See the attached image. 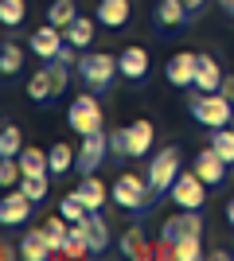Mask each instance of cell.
Instances as JSON below:
<instances>
[{
	"mask_svg": "<svg viewBox=\"0 0 234 261\" xmlns=\"http://www.w3.org/2000/svg\"><path fill=\"white\" fill-rule=\"evenodd\" d=\"M28 98H32L35 106H51V101H55V82H51V70H47V63L39 66L32 78H28Z\"/></svg>",
	"mask_w": 234,
	"mask_h": 261,
	"instance_id": "obj_21",
	"label": "cell"
},
{
	"mask_svg": "<svg viewBox=\"0 0 234 261\" xmlns=\"http://www.w3.org/2000/svg\"><path fill=\"white\" fill-rule=\"evenodd\" d=\"M59 215H67L70 222H82V218H86L90 211H86V203H82V199H78L74 191H70V195L63 199V203H59Z\"/></svg>",
	"mask_w": 234,
	"mask_h": 261,
	"instance_id": "obj_36",
	"label": "cell"
},
{
	"mask_svg": "<svg viewBox=\"0 0 234 261\" xmlns=\"http://www.w3.org/2000/svg\"><path fill=\"white\" fill-rule=\"evenodd\" d=\"M223 66H219V59H211V55H199V70H195V90L199 94H219V86H223Z\"/></svg>",
	"mask_w": 234,
	"mask_h": 261,
	"instance_id": "obj_18",
	"label": "cell"
},
{
	"mask_svg": "<svg viewBox=\"0 0 234 261\" xmlns=\"http://www.w3.org/2000/svg\"><path fill=\"white\" fill-rule=\"evenodd\" d=\"M70 230L82 234V238L90 242V250H94V253H106V250H110V242H113L110 238V226H106V218H101V211H90V215L82 218V222H74Z\"/></svg>",
	"mask_w": 234,
	"mask_h": 261,
	"instance_id": "obj_9",
	"label": "cell"
},
{
	"mask_svg": "<svg viewBox=\"0 0 234 261\" xmlns=\"http://www.w3.org/2000/svg\"><path fill=\"white\" fill-rule=\"evenodd\" d=\"M179 160H184V156H179L176 144H164V148L148 160V191H152V207H156V199H160V195H168V191H172L176 175L184 172V168H179Z\"/></svg>",
	"mask_w": 234,
	"mask_h": 261,
	"instance_id": "obj_2",
	"label": "cell"
},
{
	"mask_svg": "<svg viewBox=\"0 0 234 261\" xmlns=\"http://www.w3.org/2000/svg\"><path fill=\"white\" fill-rule=\"evenodd\" d=\"M117 66H121V78L141 82V78L148 74V51L145 47H125V51L117 55Z\"/></svg>",
	"mask_w": 234,
	"mask_h": 261,
	"instance_id": "obj_19",
	"label": "cell"
},
{
	"mask_svg": "<svg viewBox=\"0 0 234 261\" xmlns=\"http://www.w3.org/2000/svg\"><path fill=\"white\" fill-rule=\"evenodd\" d=\"M156 141V129H152V121H133L129 129H125V156L129 160H141V156H148V148H152Z\"/></svg>",
	"mask_w": 234,
	"mask_h": 261,
	"instance_id": "obj_13",
	"label": "cell"
},
{
	"mask_svg": "<svg viewBox=\"0 0 234 261\" xmlns=\"http://www.w3.org/2000/svg\"><path fill=\"white\" fill-rule=\"evenodd\" d=\"M43 230H47V238H51V246H55V253H59V250H63V242L70 238V218H67V215L47 218V222H43Z\"/></svg>",
	"mask_w": 234,
	"mask_h": 261,
	"instance_id": "obj_28",
	"label": "cell"
},
{
	"mask_svg": "<svg viewBox=\"0 0 234 261\" xmlns=\"http://www.w3.org/2000/svg\"><path fill=\"white\" fill-rule=\"evenodd\" d=\"M0 257H4V261L20 257V246H16V242H12V238H4V242H0Z\"/></svg>",
	"mask_w": 234,
	"mask_h": 261,
	"instance_id": "obj_38",
	"label": "cell"
},
{
	"mask_svg": "<svg viewBox=\"0 0 234 261\" xmlns=\"http://www.w3.org/2000/svg\"><path fill=\"white\" fill-rule=\"evenodd\" d=\"M20 257H23V261H47V257H55V246H51V238H47L43 226L23 230V238H20Z\"/></svg>",
	"mask_w": 234,
	"mask_h": 261,
	"instance_id": "obj_14",
	"label": "cell"
},
{
	"mask_svg": "<svg viewBox=\"0 0 234 261\" xmlns=\"http://www.w3.org/2000/svg\"><path fill=\"white\" fill-rule=\"evenodd\" d=\"M47 63V70H51V82H55V98L67 90V82H70V66L67 63H59V59H43Z\"/></svg>",
	"mask_w": 234,
	"mask_h": 261,
	"instance_id": "obj_35",
	"label": "cell"
},
{
	"mask_svg": "<svg viewBox=\"0 0 234 261\" xmlns=\"http://www.w3.org/2000/svg\"><path fill=\"white\" fill-rule=\"evenodd\" d=\"M219 94H226V98L234 101V74H226V78H223V86H219Z\"/></svg>",
	"mask_w": 234,
	"mask_h": 261,
	"instance_id": "obj_39",
	"label": "cell"
},
{
	"mask_svg": "<svg viewBox=\"0 0 234 261\" xmlns=\"http://www.w3.org/2000/svg\"><path fill=\"white\" fill-rule=\"evenodd\" d=\"M51 175H63V172H70V168H74L78 164V152L74 148H70V144H63V141H55L51 144Z\"/></svg>",
	"mask_w": 234,
	"mask_h": 261,
	"instance_id": "obj_25",
	"label": "cell"
},
{
	"mask_svg": "<svg viewBox=\"0 0 234 261\" xmlns=\"http://www.w3.org/2000/svg\"><path fill=\"white\" fill-rule=\"evenodd\" d=\"M110 199H113L121 211H133V215L152 211V191H148V179H141V175H133V172H125V175H117V179H113Z\"/></svg>",
	"mask_w": 234,
	"mask_h": 261,
	"instance_id": "obj_3",
	"label": "cell"
},
{
	"mask_svg": "<svg viewBox=\"0 0 234 261\" xmlns=\"http://www.w3.org/2000/svg\"><path fill=\"white\" fill-rule=\"evenodd\" d=\"M203 257V246H199V234H188V238L176 242V261H199Z\"/></svg>",
	"mask_w": 234,
	"mask_h": 261,
	"instance_id": "obj_33",
	"label": "cell"
},
{
	"mask_svg": "<svg viewBox=\"0 0 234 261\" xmlns=\"http://www.w3.org/2000/svg\"><path fill=\"white\" fill-rule=\"evenodd\" d=\"M20 168H23V175H51V156H47L43 148H32V144H23V152H20Z\"/></svg>",
	"mask_w": 234,
	"mask_h": 261,
	"instance_id": "obj_23",
	"label": "cell"
},
{
	"mask_svg": "<svg viewBox=\"0 0 234 261\" xmlns=\"http://www.w3.org/2000/svg\"><path fill=\"white\" fill-rule=\"evenodd\" d=\"M106 152H110V137H106V133H86V137H82V148H78V172L82 175H94L101 168V164H106Z\"/></svg>",
	"mask_w": 234,
	"mask_h": 261,
	"instance_id": "obj_7",
	"label": "cell"
},
{
	"mask_svg": "<svg viewBox=\"0 0 234 261\" xmlns=\"http://www.w3.org/2000/svg\"><path fill=\"white\" fill-rule=\"evenodd\" d=\"M20 179H23L20 156H4L0 160V187H20Z\"/></svg>",
	"mask_w": 234,
	"mask_h": 261,
	"instance_id": "obj_31",
	"label": "cell"
},
{
	"mask_svg": "<svg viewBox=\"0 0 234 261\" xmlns=\"http://www.w3.org/2000/svg\"><path fill=\"white\" fill-rule=\"evenodd\" d=\"M101 101L94 98V90H82V98L70 101L67 109V125L78 133V137H86V133H101Z\"/></svg>",
	"mask_w": 234,
	"mask_h": 261,
	"instance_id": "obj_5",
	"label": "cell"
},
{
	"mask_svg": "<svg viewBox=\"0 0 234 261\" xmlns=\"http://www.w3.org/2000/svg\"><path fill=\"white\" fill-rule=\"evenodd\" d=\"M191 168H195V175H199L207 187H219V184L226 179V168H230V164H226L223 156H219L211 144H207V148H203V152L191 160Z\"/></svg>",
	"mask_w": 234,
	"mask_h": 261,
	"instance_id": "obj_12",
	"label": "cell"
},
{
	"mask_svg": "<svg viewBox=\"0 0 234 261\" xmlns=\"http://www.w3.org/2000/svg\"><path fill=\"white\" fill-rule=\"evenodd\" d=\"M23 16H28V4H23V0H0V23H4V28H20Z\"/></svg>",
	"mask_w": 234,
	"mask_h": 261,
	"instance_id": "obj_30",
	"label": "cell"
},
{
	"mask_svg": "<svg viewBox=\"0 0 234 261\" xmlns=\"http://www.w3.org/2000/svg\"><path fill=\"white\" fill-rule=\"evenodd\" d=\"M117 250L129 261H148V257H156V242H148L141 226H129L121 238H117Z\"/></svg>",
	"mask_w": 234,
	"mask_h": 261,
	"instance_id": "obj_15",
	"label": "cell"
},
{
	"mask_svg": "<svg viewBox=\"0 0 234 261\" xmlns=\"http://www.w3.org/2000/svg\"><path fill=\"white\" fill-rule=\"evenodd\" d=\"M211 148L223 156L226 164H234V129H226V125L223 129H211Z\"/></svg>",
	"mask_w": 234,
	"mask_h": 261,
	"instance_id": "obj_29",
	"label": "cell"
},
{
	"mask_svg": "<svg viewBox=\"0 0 234 261\" xmlns=\"http://www.w3.org/2000/svg\"><path fill=\"white\" fill-rule=\"evenodd\" d=\"M188 109L203 129H223V125L234 121V101L226 94H199V98H191Z\"/></svg>",
	"mask_w": 234,
	"mask_h": 261,
	"instance_id": "obj_4",
	"label": "cell"
},
{
	"mask_svg": "<svg viewBox=\"0 0 234 261\" xmlns=\"http://www.w3.org/2000/svg\"><path fill=\"white\" fill-rule=\"evenodd\" d=\"M117 74H121V66H117L113 55H106V51H82V55H78V78H82V90L106 94Z\"/></svg>",
	"mask_w": 234,
	"mask_h": 261,
	"instance_id": "obj_1",
	"label": "cell"
},
{
	"mask_svg": "<svg viewBox=\"0 0 234 261\" xmlns=\"http://www.w3.org/2000/svg\"><path fill=\"white\" fill-rule=\"evenodd\" d=\"M226 222H230V226H234V199H230V203H226Z\"/></svg>",
	"mask_w": 234,
	"mask_h": 261,
	"instance_id": "obj_42",
	"label": "cell"
},
{
	"mask_svg": "<svg viewBox=\"0 0 234 261\" xmlns=\"http://www.w3.org/2000/svg\"><path fill=\"white\" fill-rule=\"evenodd\" d=\"M74 195L86 203V211H101L106 199H110V187L101 184V179H94V175H82V184L74 187Z\"/></svg>",
	"mask_w": 234,
	"mask_h": 261,
	"instance_id": "obj_22",
	"label": "cell"
},
{
	"mask_svg": "<svg viewBox=\"0 0 234 261\" xmlns=\"http://www.w3.org/2000/svg\"><path fill=\"white\" fill-rule=\"evenodd\" d=\"M106 137H110V152L125 156V129H113V133H106Z\"/></svg>",
	"mask_w": 234,
	"mask_h": 261,
	"instance_id": "obj_37",
	"label": "cell"
},
{
	"mask_svg": "<svg viewBox=\"0 0 234 261\" xmlns=\"http://www.w3.org/2000/svg\"><path fill=\"white\" fill-rule=\"evenodd\" d=\"M23 152V137L16 125H4V133H0V156H20Z\"/></svg>",
	"mask_w": 234,
	"mask_h": 261,
	"instance_id": "obj_32",
	"label": "cell"
},
{
	"mask_svg": "<svg viewBox=\"0 0 234 261\" xmlns=\"http://www.w3.org/2000/svg\"><path fill=\"white\" fill-rule=\"evenodd\" d=\"M195 70H199V55H191V51H179L172 55L164 63V78L172 82V86H195Z\"/></svg>",
	"mask_w": 234,
	"mask_h": 261,
	"instance_id": "obj_10",
	"label": "cell"
},
{
	"mask_svg": "<svg viewBox=\"0 0 234 261\" xmlns=\"http://www.w3.org/2000/svg\"><path fill=\"white\" fill-rule=\"evenodd\" d=\"M219 8H223L226 16H234V0H219Z\"/></svg>",
	"mask_w": 234,
	"mask_h": 261,
	"instance_id": "obj_41",
	"label": "cell"
},
{
	"mask_svg": "<svg viewBox=\"0 0 234 261\" xmlns=\"http://www.w3.org/2000/svg\"><path fill=\"white\" fill-rule=\"evenodd\" d=\"M172 203H176L179 211H199L203 203H207V184H203L199 175H195V168L191 172H179L176 184H172Z\"/></svg>",
	"mask_w": 234,
	"mask_h": 261,
	"instance_id": "obj_6",
	"label": "cell"
},
{
	"mask_svg": "<svg viewBox=\"0 0 234 261\" xmlns=\"http://www.w3.org/2000/svg\"><path fill=\"white\" fill-rule=\"evenodd\" d=\"M32 199L23 195V187H8V195L0 199V222L4 226H23V222H32Z\"/></svg>",
	"mask_w": 234,
	"mask_h": 261,
	"instance_id": "obj_8",
	"label": "cell"
},
{
	"mask_svg": "<svg viewBox=\"0 0 234 261\" xmlns=\"http://www.w3.org/2000/svg\"><path fill=\"white\" fill-rule=\"evenodd\" d=\"M20 187H23V195L32 199V203H43L47 199V175H23Z\"/></svg>",
	"mask_w": 234,
	"mask_h": 261,
	"instance_id": "obj_34",
	"label": "cell"
},
{
	"mask_svg": "<svg viewBox=\"0 0 234 261\" xmlns=\"http://www.w3.org/2000/svg\"><path fill=\"white\" fill-rule=\"evenodd\" d=\"M129 16H133L129 0H101L94 20H98L101 28H125V23H129Z\"/></svg>",
	"mask_w": 234,
	"mask_h": 261,
	"instance_id": "obj_20",
	"label": "cell"
},
{
	"mask_svg": "<svg viewBox=\"0 0 234 261\" xmlns=\"http://www.w3.org/2000/svg\"><path fill=\"white\" fill-rule=\"evenodd\" d=\"M156 28L160 32H179V28H188L195 16L188 12V4L184 0H156Z\"/></svg>",
	"mask_w": 234,
	"mask_h": 261,
	"instance_id": "obj_11",
	"label": "cell"
},
{
	"mask_svg": "<svg viewBox=\"0 0 234 261\" xmlns=\"http://www.w3.org/2000/svg\"><path fill=\"white\" fill-rule=\"evenodd\" d=\"M184 4H188V12H191V16H199V12L207 8V0H184Z\"/></svg>",
	"mask_w": 234,
	"mask_h": 261,
	"instance_id": "obj_40",
	"label": "cell"
},
{
	"mask_svg": "<svg viewBox=\"0 0 234 261\" xmlns=\"http://www.w3.org/2000/svg\"><path fill=\"white\" fill-rule=\"evenodd\" d=\"M20 66H23V51L12 39H4V47H0V74L12 78V74H20Z\"/></svg>",
	"mask_w": 234,
	"mask_h": 261,
	"instance_id": "obj_27",
	"label": "cell"
},
{
	"mask_svg": "<svg viewBox=\"0 0 234 261\" xmlns=\"http://www.w3.org/2000/svg\"><path fill=\"white\" fill-rule=\"evenodd\" d=\"M188 234H203V218L199 211H179L176 218H168L164 230H160V238H168L172 246H176L179 238H188Z\"/></svg>",
	"mask_w": 234,
	"mask_h": 261,
	"instance_id": "obj_16",
	"label": "cell"
},
{
	"mask_svg": "<svg viewBox=\"0 0 234 261\" xmlns=\"http://www.w3.org/2000/svg\"><path fill=\"white\" fill-rule=\"evenodd\" d=\"M94 32H98V20H90V16H78V20L67 28V39L78 47V51H86V47L94 43Z\"/></svg>",
	"mask_w": 234,
	"mask_h": 261,
	"instance_id": "obj_24",
	"label": "cell"
},
{
	"mask_svg": "<svg viewBox=\"0 0 234 261\" xmlns=\"http://www.w3.org/2000/svg\"><path fill=\"white\" fill-rule=\"evenodd\" d=\"M74 20H78V4L74 0H55V4L47 8V23H55V28H63V32H67Z\"/></svg>",
	"mask_w": 234,
	"mask_h": 261,
	"instance_id": "obj_26",
	"label": "cell"
},
{
	"mask_svg": "<svg viewBox=\"0 0 234 261\" xmlns=\"http://www.w3.org/2000/svg\"><path fill=\"white\" fill-rule=\"evenodd\" d=\"M59 32H63V28H55V23H43V28H39V32L28 39V47H32L39 59H55V55L63 51V43H67V35H59Z\"/></svg>",
	"mask_w": 234,
	"mask_h": 261,
	"instance_id": "obj_17",
	"label": "cell"
}]
</instances>
